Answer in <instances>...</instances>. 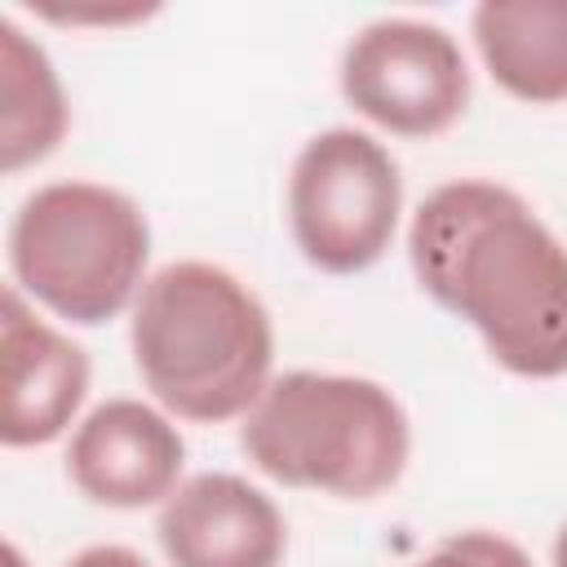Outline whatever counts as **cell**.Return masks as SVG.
<instances>
[{
  "label": "cell",
  "mask_w": 567,
  "mask_h": 567,
  "mask_svg": "<svg viewBox=\"0 0 567 567\" xmlns=\"http://www.w3.org/2000/svg\"><path fill=\"white\" fill-rule=\"evenodd\" d=\"M0 164L18 173L44 159L66 133V97L49 53L18 22H0Z\"/></svg>",
  "instance_id": "cell-11"
},
{
  "label": "cell",
  "mask_w": 567,
  "mask_h": 567,
  "mask_svg": "<svg viewBox=\"0 0 567 567\" xmlns=\"http://www.w3.org/2000/svg\"><path fill=\"white\" fill-rule=\"evenodd\" d=\"M421 288L465 319L514 377L567 372V248L496 182L430 190L408 230Z\"/></svg>",
  "instance_id": "cell-1"
},
{
  "label": "cell",
  "mask_w": 567,
  "mask_h": 567,
  "mask_svg": "<svg viewBox=\"0 0 567 567\" xmlns=\"http://www.w3.org/2000/svg\"><path fill=\"white\" fill-rule=\"evenodd\" d=\"M474 44L492 80L518 102H567V0H483Z\"/></svg>",
  "instance_id": "cell-10"
},
{
  "label": "cell",
  "mask_w": 567,
  "mask_h": 567,
  "mask_svg": "<svg viewBox=\"0 0 567 567\" xmlns=\"http://www.w3.org/2000/svg\"><path fill=\"white\" fill-rule=\"evenodd\" d=\"M412 567H532V558L496 532H456Z\"/></svg>",
  "instance_id": "cell-12"
},
{
  "label": "cell",
  "mask_w": 567,
  "mask_h": 567,
  "mask_svg": "<svg viewBox=\"0 0 567 567\" xmlns=\"http://www.w3.org/2000/svg\"><path fill=\"white\" fill-rule=\"evenodd\" d=\"M403 204L399 164L359 128L310 137L288 177V221L301 257L328 275H359L394 239Z\"/></svg>",
  "instance_id": "cell-5"
},
{
  "label": "cell",
  "mask_w": 567,
  "mask_h": 567,
  "mask_svg": "<svg viewBox=\"0 0 567 567\" xmlns=\"http://www.w3.org/2000/svg\"><path fill=\"white\" fill-rule=\"evenodd\" d=\"M239 443L248 461L284 483L341 501H368L408 465V412L368 377L284 372L252 403Z\"/></svg>",
  "instance_id": "cell-3"
},
{
  "label": "cell",
  "mask_w": 567,
  "mask_h": 567,
  "mask_svg": "<svg viewBox=\"0 0 567 567\" xmlns=\"http://www.w3.org/2000/svg\"><path fill=\"white\" fill-rule=\"evenodd\" d=\"M554 567H567V527H563L558 540H554Z\"/></svg>",
  "instance_id": "cell-14"
},
{
  "label": "cell",
  "mask_w": 567,
  "mask_h": 567,
  "mask_svg": "<svg viewBox=\"0 0 567 567\" xmlns=\"http://www.w3.org/2000/svg\"><path fill=\"white\" fill-rule=\"evenodd\" d=\"M341 93L359 115L399 137H434L465 111L470 71L443 27L385 18L346 44Z\"/></svg>",
  "instance_id": "cell-6"
},
{
  "label": "cell",
  "mask_w": 567,
  "mask_h": 567,
  "mask_svg": "<svg viewBox=\"0 0 567 567\" xmlns=\"http://www.w3.org/2000/svg\"><path fill=\"white\" fill-rule=\"evenodd\" d=\"M128 341L146 390L182 421H230L252 412L270 385V315L248 284L213 261L155 270L137 292Z\"/></svg>",
  "instance_id": "cell-2"
},
{
  "label": "cell",
  "mask_w": 567,
  "mask_h": 567,
  "mask_svg": "<svg viewBox=\"0 0 567 567\" xmlns=\"http://www.w3.org/2000/svg\"><path fill=\"white\" fill-rule=\"evenodd\" d=\"M151 257L146 213L97 182H53L27 195L9 226L13 279L71 323L115 319L142 288Z\"/></svg>",
  "instance_id": "cell-4"
},
{
  "label": "cell",
  "mask_w": 567,
  "mask_h": 567,
  "mask_svg": "<svg viewBox=\"0 0 567 567\" xmlns=\"http://www.w3.org/2000/svg\"><path fill=\"white\" fill-rule=\"evenodd\" d=\"M186 443L177 425L142 399L97 403L71 434L66 474L93 505L142 509L177 492Z\"/></svg>",
  "instance_id": "cell-7"
},
{
  "label": "cell",
  "mask_w": 567,
  "mask_h": 567,
  "mask_svg": "<svg viewBox=\"0 0 567 567\" xmlns=\"http://www.w3.org/2000/svg\"><path fill=\"white\" fill-rule=\"evenodd\" d=\"M173 567H279L288 527L275 501L239 474H195L182 483L155 523Z\"/></svg>",
  "instance_id": "cell-8"
},
{
  "label": "cell",
  "mask_w": 567,
  "mask_h": 567,
  "mask_svg": "<svg viewBox=\"0 0 567 567\" xmlns=\"http://www.w3.org/2000/svg\"><path fill=\"white\" fill-rule=\"evenodd\" d=\"M66 567H151V563L128 545H89Z\"/></svg>",
  "instance_id": "cell-13"
},
{
  "label": "cell",
  "mask_w": 567,
  "mask_h": 567,
  "mask_svg": "<svg viewBox=\"0 0 567 567\" xmlns=\"http://www.w3.org/2000/svg\"><path fill=\"white\" fill-rule=\"evenodd\" d=\"M0 443L40 447L53 443L84 403L89 354L27 310L18 288L4 292L0 319Z\"/></svg>",
  "instance_id": "cell-9"
}]
</instances>
